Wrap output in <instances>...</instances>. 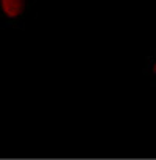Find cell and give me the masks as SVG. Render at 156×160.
Wrapping results in <instances>:
<instances>
[{"mask_svg":"<svg viewBox=\"0 0 156 160\" xmlns=\"http://www.w3.org/2000/svg\"><path fill=\"white\" fill-rule=\"evenodd\" d=\"M36 0H0V20L3 28L24 30Z\"/></svg>","mask_w":156,"mask_h":160,"instance_id":"cell-1","label":"cell"},{"mask_svg":"<svg viewBox=\"0 0 156 160\" xmlns=\"http://www.w3.org/2000/svg\"><path fill=\"white\" fill-rule=\"evenodd\" d=\"M142 72H144V76L148 78L150 84L156 87V48H153V50L148 53Z\"/></svg>","mask_w":156,"mask_h":160,"instance_id":"cell-2","label":"cell"}]
</instances>
